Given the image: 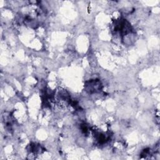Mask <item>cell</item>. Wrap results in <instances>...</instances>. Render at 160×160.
Returning <instances> with one entry per match:
<instances>
[{"label":"cell","instance_id":"1","mask_svg":"<svg viewBox=\"0 0 160 160\" xmlns=\"http://www.w3.org/2000/svg\"><path fill=\"white\" fill-rule=\"evenodd\" d=\"M114 30L119 31L122 36L129 33L131 31L130 24L126 19H119L115 21Z\"/></svg>","mask_w":160,"mask_h":160},{"label":"cell","instance_id":"2","mask_svg":"<svg viewBox=\"0 0 160 160\" xmlns=\"http://www.w3.org/2000/svg\"><path fill=\"white\" fill-rule=\"evenodd\" d=\"M102 88V85L99 80L98 79H91L85 84V89L89 93L96 92L101 91Z\"/></svg>","mask_w":160,"mask_h":160},{"label":"cell","instance_id":"3","mask_svg":"<svg viewBox=\"0 0 160 160\" xmlns=\"http://www.w3.org/2000/svg\"><path fill=\"white\" fill-rule=\"evenodd\" d=\"M95 137L99 144H104L109 139V137L106 136L104 134L101 132H96L95 134Z\"/></svg>","mask_w":160,"mask_h":160},{"label":"cell","instance_id":"4","mask_svg":"<svg viewBox=\"0 0 160 160\" xmlns=\"http://www.w3.org/2000/svg\"><path fill=\"white\" fill-rule=\"evenodd\" d=\"M81 131H82V133H84V134H87L88 133V127L86 126V124H82L81 126Z\"/></svg>","mask_w":160,"mask_h":160}]
</instances>
